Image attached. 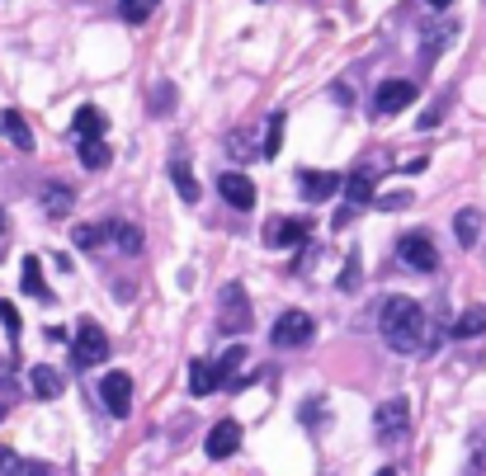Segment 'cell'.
<instances>
[{"label": "cell", "instance_id": "obj_1", "mask_svg": "<svg viewBox=\"0 0 486 476\" xmlns=\"http://www.w3.org/2000/svg\"><path fill=\"white\" fill-rule=\"evenodd\" d=\"M377 330H383L388 349H397V354H420V345H425V312H420V302H411V297H388V302H383V316H377Z\"/></svg>", "mask_w": 486, "mask_h": 476}, {"label": "cell", "instance_id": "obj_2", "mask_svg": "<svg viewBox=\"0 0 486 476\" xmlns=\"http://www.w3.org/2000/svg\"><path fill=\"white\" fill-rule=\"evenodd\" d=\"M312 335H316L312 312H303V306H293V312H284V316L274 321V330H269V340H274V349H303V345H312Z\"/></svg>", "mask_w": 486, "mask_h": 476}, {"label": "cell", "instance_id": "obj_3", "mask_svg": "<svg viewBox=\"0 0 486 476\" xmlns=\"http://www.w3.org/2000/svg\"><path fill=\"white\" fill-rule=\"evenodd\" d=\"M397 255H401V264H411L416 274H435L439 269V250H435V241H429L425 232L401 236L397 241Z\"/></svg>", "mask_w": 486, "mask_h": 476}, {"label": "cell", "instance_id": "obj_4", "mask_svg": "<svg viewBox=\"0 0 486 476\" xmlns=\"http://www.w3.org/2000/svg\"><path fill=\"white\" fill-rule=\"evenodd\" d=\"M246 326H251V297H246V288H241V284H227V288H222L218 330H222V335H241Z\"/></svg>", "mask_w": 486, "mask_h": 476}, {"label": "cell", "instance_id": "obj_5", "mask_svg": "<svg viewBox=\"0 0 486 476\" xmlns=\"http://www.w3.org/2000/svg\"><path fill=\"white\" fill-rule=\"evenodd\" d=\"M373 425H377V443H397V439H407V425H411V406L401 401V397H392V401H383V406H377Z\"/></svg>", "mask_w": 486, "mask_h": 476}, {"label": "cell", "instance_id": "obj_6", "mask_svg": "<svg viewBox=\"0 0 486 476\" xmlns=\"http://www.w3.org/2000/svg\"><path fill=\"white\" fill-rule=\"evenodd\" d=\"M307 222L303 217H269L264 222V245L269 250H298L303 241H307Z\"/></svg>", "mask_w": 486, "mask_h": 476}, {"label": "cell", "instance_id": "obj_7", "mask_svg": "<svg viewBox=\"0 0 486 476\" xmlns=\"http://www.w3.org/2000/svg\"><path fill=\"white\" fill-rule=\"evenodd\" d=\"M109 358V335H104L95 321H80L76 330V363L80 368H95V363Z\"/></svg>", "mask_w": 486, "mask_h": 476}, {"label": "cell", "instance_id": "obj_8", "mask_svg": "<svg viewBox=\"0 0 486 476\" xmlns=\"http://www.w3.org/2000/svg\"><path fill=\"white\" fill-rule=\"evenodd\" d=\"M340 175L336 171H303L298 175V189H303V199L307 203H326V199H336V193H340Z\"/></svg>", "mask_w": 486, "mask_h": 476}, {"label": "cell", "instance_id": "obj_9", "mask_svg": "<svg viewBox=\"0 0 486 476\" xmlns=\"http://www.w3.org/2000/svg\"><path fill=\"white\" fill-rule=\"evenodd\" d=\"M203 448H208V458H212V462H222V458H232V453H236V448H241V425H236V419H218V425H212V429H208Z\"/></svg>", "mask_w": 486, "mask_h": 476}, {"label": "cell", "instance_id": "obj_10", "mask_svg": "<svg viewBox=\"0 0 486 476\" xmlns=\"http://www.w3.org/2000/svg\"><path fill=\"white\" fill-rule=\"evenodd\" d=\"M407 104H416V86H411V80H383V86H377V99H373L377 114H401Z\"/></svg>", "mask_w": 486, "mask_h": 476}, {"label": "cell", "instance_id": "obj_11", "mask_svg": "<svg viewBox=\"0 0 486 476\" xmlns=\"http://www.w3.org/2000/svg\"><path fill=\"white\" fill-rule=\"evenodd\" d=\"M99 397H104V406H109V415H128L132 410V378L128 373H109L99 382Z\"/></svg>", "mask_w": 486, "mask_h": 476}, {"label": "cell", "instance_id": "obj_12", "mask_svg": "<svg viewBox=\"0 0 486 476\" xmlns=\"http://www.w3.org/2000/svg\"><path fill=\"white\" fill-rule=\"evenodd\" d=\"M218 193H222L236 212H251V208H255V184H251L246 175H236V171L218 175Z\"/></svg>", "mask_w": 486, "mask_h": 476}, {"label": "cell", "instance_id": "obj_13", "mask_svg": "<svg viewBox=\"0 0 486 476\" xmlns=\"http://www.w3.org/2000/svg\"><path fill=\"white\" fill-rule=\"evenodd\" d=\"M218 387H222V378H218V368H212L208 358L189 363V391H194V397H212Z\"/></svg>", "mask_w": 486, "mask_h": 476}, {"label": "cell", "instance_id": "obj_14", "mask_svg": "<svg viewBox=\"0 0 486 476\" xmlns=\"http://www.w3.org/2000/svg\"><path fill=\"white\" fill-rule=\"evenodd\" d=\"M104 128H109V119H104L95 104L76 109V137H80V142H104Z\"/></svg>", "mask_w": 486, "mask_h": 476}, {"label": "cell", "instance_id": "obj_15", "mask_svg": "<svg viewBox=\"0 0 486 476\" xmlns=\"http://www.w3.org/2000/svg\"><path fill=\"white\" fill-rule=\"evenodd\" d=\"M29 387H34L38 401H52V397H62V373L47 368V363H38V368H29Z\"/></svg>", "mask_w": 486, "mask_h": 476}, {"label": "cell", "instance_id": "obj_16", "mask_svg": "<svg viewBox=\"0 0 486 476\" xmlns=\"http://www.w3.org/2000/svg\"><path fill=\"white\" fill-rule=\"evenodd\" d=\"M481 227H486V217H481L477 208H463V212H458V217H453V232H458V245H468V250H472V245L481 241Z\"/></svg>", "mask_w": 486, "mask_h": 476}, {"label": "cell", "instance_id": "obj_17", "mask_svg": "<svg viewBox=\"0 0 486 476\" xmlns=\"http://www.w3.org/2000/svg\"><path fill=\"white\" fill-rule=\"evenodd\" d=\"M171 180H175V189H180L184 203H199V180H194V171H189L184 156H171Z\"/></svg>", "mask_w": 486, "mask_h": 476}, {"label": "cell", "instance_id": "obj_18", "mask_svg": "<svg viewBox=\"0 0 486 476\" xmlns=\"http://www.w3.org/2000/svg\"><path fill=\"white\" fill-rule=\"evenodd\" d=\"M0 132L10 137V147H19V151H34V132H29V123H24V114H15V109H10L5 119H0Z\"/></svg>", "mask_w": 486, "mask_h": 476}, {"label": "cell", "instance_id": "obj_19", "mask_svg": "<svg viewBox=\"0 0 486 476\" xmlns=\"http://www.w3.org/2000/svg\"><path fill=\"white\" fill-rule=\"evenodd\" d=\"M340 189H345V199H349V212L364 208V203H373V180H368L364 171H349V180H345Z\"/></svg>", "mask_w": 486, "mask_h": 476}, {"label": "cell", "instance_id": "obj_20", "mask_svg": "<svg viewBox=\"0 0 486 476\" xmlns=\"http://www.w3.org/2000/svg\"><path fill=\"white\" fill-rule=\"evenodd\" d=\"M453 335L458 340H481L486 335V306H468V312L453 321Z\"/></svg>", "mask_w": 486, "mask_h": 476}, {"label": "cell", "instance_id": "obj_21", "mask_svg": "<svg viewBox=\"0 0 486 476\" xmlns=\"http://www.w3.org/2000/svg\"><path fill=\"white\" fill-rule=\"evenodd\" d=\"M19 284H24V293L38 297V302H47V297H52V293H47V284H43V264H38V255H24V274H19Z\"/></svg>", "mask_w": 486, "mask_h": 476}, {"label": "cell", "instance_id": "obj_22", "mask_svg": "<svg viewBox=\"0 0 486 476\" xmlns=\"http://www.w3.org/2000/svg\"><path fill=\"white\" fill-rule=\"evenodd\" d=\"M468 476H486V419L472 429V448H468Z\"/></svg>", "mask_w": 486, "mask_h": 476}, {"label": "cell", "instance_id": "obj_23", "mask_svg": "<svg viewBox=\"0 0 486 476\" xmlns=\"http://www.w3.org/2000/svg\"><path fill=\"white\" fill-rule=\"evenodd\" d=\"M109 160H114V151L104 142H80V165H86V171H104Z\"/></svg>", "mask_w": 486, "mask_h": 476}, {"label": "cell", "instance_id": "obj_24", "mask_svg": "<svg viewBox=\"0 0 486 476\" xmlns=\"http://www.w3.org/2000/svg\"><path fill=\"white\" fill-rule=\"evenodd\" d=\"M109 232L119 236V250H123V255H138V250H142V232L132 227V222H114Z\"/></svg>", "mask_w": 486, "mask_h": 476}, {"label": "cell", "instance_id": "obj_25", "mask_svg": "<svg viewBox=\"0 0 486 476\" xmlns=\"http://www.w3.org/2000/svg\"><path fill=\"white\" fill-rule=\"evenodd\" d=\"M416 203V193L411 189H388V193H377L373 208H383V212H397V208H411Z\"/></svg>", "mask_w": 486, "mask_h": 476}, {"label": "cell", "instance_id": "obj_26", "mask_svg": "<svg viewBox=\"0 0 486 476\" xmlns=\"http://www.w3.org/2000/svg\"><path fill=\"white\" fill-rule=\"evenodd\" d=\"M47 217H62V212H71V189L67 184H47Z\"/></svg>", "mask_w": 486, "mask_h": 476}, {"label": "cell", "instance_id": "obj_27", "mask_svg": "<svg viewBox=\"0 0 486 476\" xmlns=\"http://www.w3.org/2000/svg\"><path fill=\"white\" fill-rule=\"evenodd\" d=\"M156 5H160V0H119V15H123L128 24H142Z\"/></svg>", "mask_w": 486, "mask_h": 476}, {"label": "cell", "instance_id": "obj_28", "mask_svg": "<svg viewBox=\"0 0 486 476\" xmlns=\"http://www.w3.org/2000/svg\"><path fill=\"white\" fill-rule=\"evenodd\" d=\"M284 123H288L284 114L269 119V132H264V156H269V160H274V156H279V147H284Z\"/></svg>", "mask_w": 486, "mask_h": 476}, {"label": "cell", "instance_id": "obj_29", "mask_svg": "<svg viewBox=\"0 0 486 476\" xmlns=\"http://www.w3.org/2000/svg\"><path fill=\"white\" fill-rule=\"evenodd\" d=\"M241 358H246V349H227L218 363H212V368H218V378H222V387H227V382H232V373L241 368Z\"/></svg>", "mask_w": 486, "mask_h": 476}, {"label": "cell", "instance_id": "obj_30", "mask_svg": "<svg viewBox=\"0 0 486 476\" xmlns=\"http://www.w3.org/2000/svg\"><path fill=\"white\" fill-rule=\"evenodd\" d=\"M71 236H76V245H80V250H95V245H104V232H99V227H76Z\"/></svg>", "mask_w": 486, "mask_h": 476}, {"label": "cell", "instance_id": "obj_31", "mask_svg": "<svg viewBox=\"0 0 486 476\" xmlns=\"http://www.w3.org/2000/svg\"><path fill=\"white\" fill-rule=\"evenodd\" d=\"M0 326H5L10 335H19V312H15V302H0Z\"/></svg>", "mask_w": 486, "mask_h": 476}, {"label": "cell", "instance_id": "obj_32", "mask_svg": "<svg viewBox=\"0 0 486 476\" xmlns=\"http://www.w3.org/2000/svg\"><path fill=\"white\" fill-rule=\"evenodd\" d=\"M15 467H24L15 453H5V448H0V471H15Z\"/></svg>", "mask_w": 486, "mask_h": 476}, {"label": "cell", "instance_id": "obj_33", "mask_svg": "<svg viewBox=\"0 0 486 476\" xmlns=\"http://www.w3.org/2000/svg\"><path fill=\"white\" fill-rule=\"evenodd\" d=\"M24 476H52L47 467H38V462H29V467H24Z\"/></svg>", "mask_w": 486, "mask_h": 476}, {"label": "cell", "instance_id": "obj_34", "mask_svg": "<svg viewBox=\"0 0 486 476\" xmlns=\"http://www.w3.org/2000/svg\"><path fill=\"white\" fill-rule=\"evenodd\" d=\"M425 5H435V10H449V5H453V0H425Z\"/></svg>", "mask_w": 486, "mask_h": 476}, {"label": "cell", "instance_id": "obj_35", "mask_svg": "<svg viewBox=\"0 0 486 476\" xmlns=\"http://www.w3.org/2000/svg\"><path fill=\"white\" fill-rule=\"evenodd\" d=\"M0 236H5V212H0Z\"/></svg>", "mask_w": 486, "mask_h": 476}]
</instances>
